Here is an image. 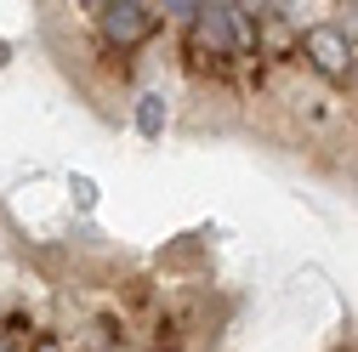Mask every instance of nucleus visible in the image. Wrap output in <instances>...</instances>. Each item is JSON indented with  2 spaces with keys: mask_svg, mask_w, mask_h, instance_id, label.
<instances>
[{
  "mask_svg": "<svg viewBox=\"0 0 358 352\" xmlns=\"http://www.w3.org/2000/svg\"><path fill=\"white\" fill-rule=\"evenodd\" d=\"M194 40L210 52V57H228L239 46H250L256 29H250V6H205L199 23H194Z\"/></svg>",
  "mask_w": 358,
  "mask_h": 352,
  "instance_id": "obj_1",
  "label": "nucleus"
},
{
  "mask_svg": "<svg viewBox=\"0 0 358 352\" xmlns=\"http://www.w3.org/2000/svg\"><path fill=\"white\" fill-rule=\"evenodd\" d=\"M154 29V6H143V0H120V6H103V34L114 40V46H131V40H143Z\"/></svg>",
  "mask_w": 358,
  "mask_h": 352,
  "instance_id": "obj_2",
  "label": "nucleus"
},
{
  "mask_svg": "<svg viewBox=\"0 0 358 352\" xmlns=\"http://www.w3.org/2000/svg\"><path fill=\"white\" fill-rule=\"evenodd\" d=\"M307 57L319 63L324 74H347V40H341V29H330V23H319V29H307Z\"/></svg>",
  "mask_w": 358,
  "mask_h": 352,
  "instance_id": "obj_3",
  "label": "nucleus"
},
{
  "mask_svg": "<svg viewBox=\"0 0 358 352\" xmlns=\"http://www.w3.org/2000/svg\"><path fill=\"white\" fill-rule=\"evenodd\" d=\"M137 125H143V137H159L165 131V97H143L137 103Z\"/></svg>",
  "mask_w": 358,
  "mask_h": 352,
  "instance_id": "obj_4",
  "label": "nucleus"
},
{
  "mask_svg": "<svg viewBox=\"0 0 358 352\" xmlns=\"http://www.w3.org/2000/svg\"><path fill=\"white\" fill-rule=\"evenodd\" d=\"M74 199H80V210H92V205H97V188H92V176H74Z\"/></svg>",
  "mask_w": 358,
  "mask_h": 352,
  "instance_id": "obj_5",
  "label": "nucleus"
},
{
  "mask_svg": "<svg viewBox=\"0 0 358 352\" xmlns=\"http://www.w3.org/2000/svg\"><path fill=\"white\" fill-rule=\"evenodd\" d=\"M0 63H6V46H0Z\"/></svg>",
  "mask_w": 358,
  "mask_h": 352,
  "instance_id": "obj_6",
  "label": "nucleus"
},
{
  "mask_svg": "<svg viewBox=\"0 0 358 352\" xmlns=\"http://www.w3.org/2000/svg\"><path fill=\"white\" fill-rule=\"evenodd\" d=\"M0 352H6V341H0Z\"/></svg>",
  "mask_w": 358,
  "mask_h": 352,
  "instance_id": "obj_7",
  "label": "nucleus"
}]
</instances>
